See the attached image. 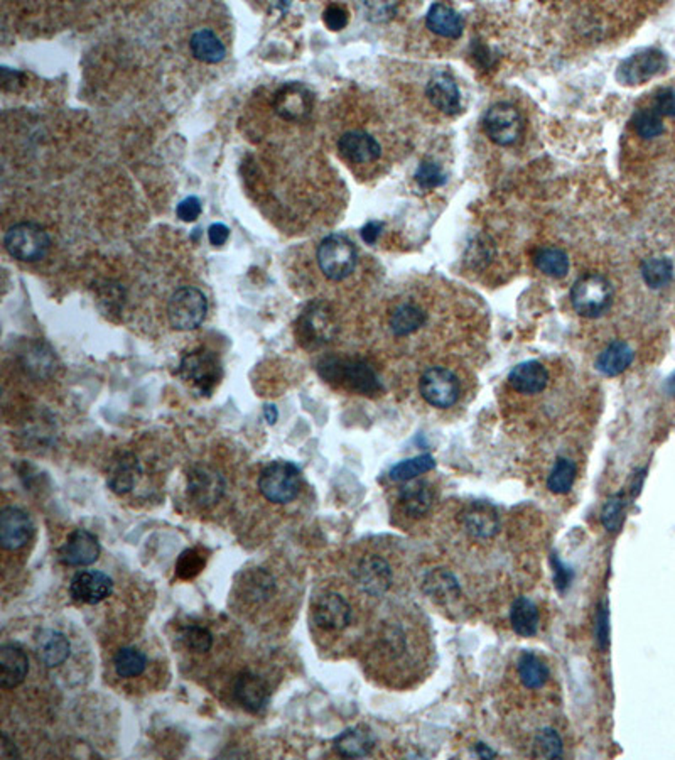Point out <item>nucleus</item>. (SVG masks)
<instances>
[{
  "label": "nucleus",
  "mask_w": 675,
  "mask_h": 760,
  "mask_svg": "<svg viewBox=\"0 0 675 760\" xmlns=\"http://www.w3.org/2000/svg\"><path fill=\"white\" fill-rule=\"evenodd\" d=\"M434 656L428 619L416 608H399L380 622L366 661L382 683L405 690L428 678Z\"/></svg>",
  "instance_id": "obj_1"
},
{
  "label": "nucleus",
  "mask_w": 675,
  "mask_h": 760,
  "mask_svg": "<svg viewBox=\"0 0 675 760\" xmlns=\"http://www.w3.org/2000/svg\"><path fill=\"white\" fill-rule=\"evenodd\" d=\"M502 695L506 717L558 709V678L546 657L522 651L506 668Z\"/></svg>",
  "instance_id": "obj_2"
},
{
  "label": "nucleus",
  "mask_w": 675,
  "mask_h": 760,
  "mask_svg": "<svg viewBox=\"0 0 675 760\" xmlns=\"http://www.w3.org/2000/svg\"><path fill=\"white\" fill-rule=\"evenodd\" d=\"M506 722L515 748L523 755L532 759H560L566 755V740L558 709L508 715Z\"/></svg>",
  "instance_id": "obj_3"
},
{
  "label": "nucleus",
  "mask_w": 675,
  "mask_h": 760,
  "mask_svg": "<svg viewBox=\"0 0 675 760\" xmlns=\"http://www.w3.org/2000/svg\"><path fill=\"white\" fill-rule=\"evenodd\" d=\"M319 374L326 382L360 396H378L382 384L375 371L360 359L326 357L319 361Z\"/></svg>",
  "instance_id": "obj_4"
},
{
  "label": "nucleus",
  "mask_w": 675,
  "mask_h": 760,
  "mask_svg": "<svg viewBox=\"0 0 675 760\" xmlns=\"http://www.w3.org/2000/svg\"><path fill=\"white\" fill-rule=\"evenodd\" d=\"M358 622L355 602L337 590L321 593L312 604V624L329 637L341 639L353 631Z\"/></svg>",
  "instance_id": "obj_5"
},
{
  "label": "nucleus",
  "mask_w": 675,
  "mask_h": 760,
  "mask_svg": "<svg viewBox=\"0 0 675 760\" xmlns=\"http://www.w3.org/2000/svg\"><path fill=\"white\" fill-rule=\"evenodd\" d=\"M356 590L370 600H380L392 592L397 583L395 569L384 554L366 553L358 558L351 569Z\"/></svg>",
  "instance_id": "obj_6"
},
{
  "label": "nucleus",
  "mask_w": 675,
  "mask_h": 760,
  "mask_svg": "<svg viewBox=\"0 0 675 760\" xmlns=\"http://www.w3.org/2000/svg\"><path fill=\"white\" fill-rule=\"evenodd\" d=\"M316 260L326 279L338 283L345 281L355 272L358 264V252L348 237L333 233L318 245Z\"/></svg>",
  "instance_id": "obj_7"
},
{
  "label": "nucleus",
  "mask_w": 675,
  "mask_h": 760,
  "mask_svg": "<svg viewBox=\"0 0 675 760\" xmlns=\"http://www.w3.org/2000/svg\"><path fill=\"white\" fill-rule=\"evenodd\" d=\"M338 333V323L331 308L323 301H312L299 314L296 335L302 347L319 348Z\"/></svg>",
  "instance_id": "obj_8"
},
{
  "label": "nucleus",
  "mask_w": 675,
  "mask_h": 760,
  "mask_svg": "<svg viewBox=\"0 0 675 760\" xmlns=\"http://www.w3.org/2000/svg\"><path fill=\"white\" fill-rule=\"evenodd\" d=\"M4 245L11 258L21 262H36L46 258L51 247V239L40 223L21 221L5 232Z\"/></svg>",
  "instance_id": "obj_9"
},
{
  "label": "nucleus",
  "mask_w": 675,
  "mask_h": 760,
  "mask_svg": "<svg viewBox=\"0 0 675 760\" xmlns=\"http://www.w3.org/2000/svg\"><path fill=\"white\" fill-rule=\"evenodd\" d=\"M208 313V299L195 286H182L172 293L168 303L169 323L180 332L201 326Z\"/></svg>",
  "instance_id": "obj_10"
},
{
  "label": "nucleus",
  "mask_w": 675,
  "mask_h": 760,
  "mask_svg": "<svg viewBox=\"0 0 675 760\" xmlns=\"http://www.w3.org/2000/svg\"><path fill=\"white\" fill-rule=\"evenodd\" d=\"M613 301L610 281L599 274H586L571 289L572 308L585 318H597L608 310Z\"/></svg>",
  "instance_id": "obj_11"
},
{
  "label": "nucleus",
  "mask_w": 675,
  "mask_h": 760,
  "mask_svg": "<svg viewBox=\"0 0 675 760\" xmlns=\"http://www.w3.org/2000/svg\"><path fill=\"white\" fill-rule=\"evenodd\" d=\"M260 493L273 503L292 502L301 490V472L291 462L267 464L259 477Z\"/></svg>",
  "instance_id": "obj_12"
},
{
  "label": "nucleus",
  "mask_w": 675,
  "mask_h": 760,
  "mask_svg": "<svg viewBox=\"0 0 675 760\" xmlns=\"http://www.w3.org/2000/svg\"><path fill=\"white\" fill-rule=\"evenodd\" d=\"M419 394L429 406L436 409H449L461 399V382L449 369L430 367L421 375Z\"/></svg>",
  "instance_id": "obj_13"
},
{
  "label": "nucleus",
  "mask_w": 675,
  "mask_h": 760,
  "mask_svg": "<svg viewBox=\"0 0 675 760\" xmlns=\"http://www.w3.org/2000/svg\"><path fill=\"white\" fill-rule=\"evenodd\" d=\"M483 129L495 144L513 145L523 136L525 122L515 105L498 102L492 105L483 117Z\"/></svg>",
  "instance_id": "obj_14"
},
{
  "label": "nucleus",
  "mask_w": 675,
  "mask_h": 760,
  "mask_svg": "<svg viewBox=\"0 0 675 760\" xmlns=\"http://www.w3.org/2000/svg\"><path fill=\"white\" fill-rule=\"evenodd\" d=\"M182 380L191 382L201 392L209 396L221 379V363L218 357L207 350L188 353L180 363Z\"/></svg>",
  "instance_id": "obj_15"
},
{
  "label": "nucleus",
  "mask_w": 675,
  "mask_h": 760,
  "mask_svg": "<svg viewBox=\"0 0 675 760\" xmlns=\"http://www.w3.org/2000/svg\"><path fill=\"white\" fill-rule=\"evenodd\" d=\"M422 592L428 595L429 598L441 605L446 610H463L465 598H463V586L456 578L455 573H451L446 568H432L424 573Z\"/></svg>",
  "instance_id": "obj_16"
},
{
  "label": "nucleus",
  "mask_w": 675,
  "mask_h": 760,
  "mask_svg": "<svg viewBox=\"0 0 675 760\" xmlns=\"http://www.w3.org/2000/svg\"><path fill=\"white\" fill-rule=\"evenodd\" d=\"M273 108L286 122L299 124L311 116L312 95L302 83L291 81L273 93Z\"/></svg>",
  "instance_id": "obj_17"
},
{
  "label": "nucleus",
  "mask_w": 675,
  "mask_h": 760,
  "mask_svg": "<svg viewBox=\"0 0 675 760\" xmlns=\"http://www.w3.org/2000/svg\"><path fill=\"white\" fill-rule=\"evenodd\" d=\"M436 487L432 482L424 478H414L409 482H403V487L399 492L397 505L403 516L419 521L428 516L429 512L436 505Z\"/></svg>",
  "instance_id": "obj_18"
},
{
  "label": "nucleus",
  "mask_w": 675,
  "mask_h": 760,
  "mask_svg": "<svg viewBox=\"0 0 675 760\" xmlns=\"http://www.w3.org/2000/svg\"><path fill=\"white\" fill-rule=\"evenodd\" d=\"M667 68V58L661 50L649 48L624 60L618 68V80L624 85H642L661 75Z\"/></svg>",
  "instance_id": "obj_19"
},
{
  "label": "nucleus",
  "mask_w": 675,
  "mask_h": 760,
  "mask_svg": "<svg viewBox=\"0 0 675 760\" xmlns=\"http://www.w3.org/2000/svg\"><path fill=\"white\" fill-rule=\"evenodd\" d=\"M114 593V580L104 571H79L69 583V595L75 602L97 605Z\"/></svg>",
  "instance_id": "obj_20"
},
{
  "label": "nucleus",
  "mask_w": 675,
  "mask_h": 760,
  "mask_svg": "<svg viewBox=\"0 0 675 760\" xmlns=\"http://www.w3.org/2000/svg\"><path fill=\"white\" fill-rule=\"evenodd\" d=\"M225 492V480L220 474L207 466H195L188 475V497L201 509L218 502Z\"/></svg>",
  "instance_id": "obj_21"
},
{
  "label": "nucleus",
  "mask_w": 675,
  "mask_h": 760,
  "mask_svg": "<svg viewBox=\"0 0 675 760\" xmlns=\"http://www.w3.org/2000/svg\"><path fill=\"white\" fill-rule=\"evenodd\" d=\"M338 151L351 164H370L375 163L382 155L377 139L365 130L345 132L338 139Z\"/></svg>",
  "instance_id": "obj_22"
},
{
  "label": "nucleus",
  "mask_w": 675,
  "mask_h": 760,
  "mask_svg": "<svg viewBox=\"0 0 675 760\" xmlns=\"http://www.w3.org/2000/svg\"><path fill=\"white\" fill-rule=\"evenodd\" d=\"M461 524L475 541H490L500 530V517L490 503L475 502L465 509Z\"/></svg>",
  "instance_id": "obj_23"
},
{
  "label": "nucleus",
  "mask_w": 675,
  "mask_h": 760,
  "mask_svg": "<svg viewBox=\"0 0 675 760\" xmlns=\"http://www.w3.org/2000/svg\"><path fill=\"white\" fill-rule=\"evenodd\" d=\"M100 556V542L87 529H77L69 534L60 551V559L68 567H88Z\"/></svg>",
  "instance_id": "obj_24"
},
{
  "label": "nucleus",
  "mask_w": 675,
  "mask_h": 760,
  "mask_svg": "<svg viewBox=\"0 0 675 760\" xmlns=\"http://www.w3.org/2000/svg\"><path fill=\"white\" fill-rule=\"evenodd\" d=\"M32 534V522L24 511L5 507L0 514V542L7 551H17L26 546Z\"/></svg>",
  "instance_id": "obj_25"
},
{
  "label": "nucleus",
  "mask_w": 675,
  "mask_h": 760,
  "mask_svg": "<svg viewBox=\"0 0 675 760\" xmlns=\"http://www.w3.org/2000/svg\"><path fill=\"white\" fill-rule=\"evenodd\" d=\"M275 592H277L275 580L273 575L264 568H255L244 573L242 581L238 583V596H242V600L247 605H264L271 602Z\"/></svg>",
  "instance_id": "obj_26"
},
{
  "label": "nucleus",
  "mask_w": 675,
  "mask_h": 760,
  "mask_svg": "<svg viewBox=\"0 0 675 760\" xmlns=\"http://www.w3.org/2000/svg\"><path fill=\"white\" fill-rule=\"evenodd\" d=\"M190 52L198 61L217 65L225 60L228 50L225 39L213 27L199 26L193 29L190 36Z\"/></svg>",
  "instance_id": "obj_27"
},
{
  "label": "nucleus",
  "mask_w": 675,
  "mask_h": 760,
  "mask_svg": "<svg viewBox=\"0 0 675 760\" xmlns=\"http://www.w3.org/2000/svg\"><path fill=\"white\" fill-rule=\"evenodd\" d=\"M508 384L519 394L535 396L544 392L549 386V372L541 361H523L512 369Z\"/></svg>",
  "instance_id": "obj_28"
},
{
  "label": "nucleus",
  "mask_w": 675,
  "mask_h": 760,
  "mask_svg": "<svg viewBox=\"0 0 675 760\" xmlns=\"http://www.w3.org/2000/svg\"><path fill=\"white\" fill-rule=\"evenodd\" d=\"M29 672L27 654L15 644L0 647V688L14 690L26 681Z\"/></svg>",
  "instance_id": "obj_29"
},
{
  "label": "nucleus",
  "mask_w": 675,
  "mask_h": 760,
  "mask_svg": "<svg viewBox=\"0 0 675 760\" xmlns=\"http://www.w3.org/2000/svg\"><path fill=\"white\" fill-rule=\"evenodd\" d=\"M235 699L250 713H259L269 703V688L254 672H242L234 686Z\"/></svg>",
  "instance_id": "obj_30"
},
{
  "label": "nucleus",
  "mask_w": 675,
  "mask_h": 760,
  "mask_svg": "<svg viewBox=\"0 0 675 760\" xmlns=\"http://www.w3.org/2000/svg\"><path fill=\"white\" fill-rule=\"evenodd\" d=\"M426 95L430 104L448 116H455L461 110V95L458 85L448 73H438L436 77L430 78L426 87Z\"/></svg>",
  "instance_id": "obj_31"
},
{
  "label": "nucleus",
  "mask_w": 675,
  "mask_h": 760,
  "mask_svg": "<svg viewBox=\"0 0 675 760\" xmlns=\"http://www.w3.org/2000/svg\"><path fill=\"white\" fill-rule=\"evenodd\" d=\"M71 644L65 633L61 632L46 629L41 631L36 637V652L41 662L48 668H56L63 664L69 657Z\"/></svg>",
  "instance_id": "obj_32"
},
{
  "label": "nucleus",
  "mask_w": 675,
  "mask_h": 760,
  "mask_svg": "<svg viewBox=\"0 0 675 760\" xmlns=\"http://www.w3.org/2000/svg\"><path fill=\"white\" fill-rule=\"evenodd\" d=\"M510 625L520 637H533L541 627V610L527 596H517L510 606Z\"/></svg>",
  "instance_id": "obj_33"
},
{
  "label": "nucleus",
  "mask_w": 675,
  "mask_h": 760,
  "mask_svg": "<svg viewBox=\"0 0 675 760\" xmlns=\"http://www.w3.org/2000/svg\"><path fill=\"white\" fill-rule=\"evenodd\" d=\"M374 747H375V737L365 727L350 728L337 737L335 740L338 754L347 759L366 757L372 754Z\"/></svg>",
  "instance_id": "obj_34"
},
{
  "label": "nucleus",
  "mask_w": 675,
  "mask_h": 760,
  "mask_svg": "<svg viewBox=\"0 0 675 760\" xmlns=\"http://www.w3.org/2000/svg\"><path fill=\"white\" fill-rule=\"evenodd\" d=\"M633 359H635L633 348L624 340H616V342H611L610 345L599 353L596 369L606 377H616V375L624 374V371L632 365Z\"/></svg>",
  "instance_id": "obj_35"
},
{
  "label": "nucleus",
  "mask_w": 675,
  "mask_h": 760,
  "mask_svg": "<svg viewBox=\"0 0 675 760\" xmlns=\"http://www.w3.org/2000/svg\"><path fill=\"white\" fill-rule=\"evenodd\" d=\"M426 24L429 29L442 38L456 39L463 34V19L453 7L444 4L430 5Z\"/></svg>",
  "instance_id": "obj_36"
},
{
  "label": "nucleus",
  "mask_w": 675,
  "mask_h": 760,
  "mask_svg": "<svg viewBox=\"0 0 675 760\" xmlns=\"http://www.w3.org/2000/svg\"><path fill=\"white\" fill-rule=\"evenodd\" d=\"M139 474H141L139 460L132 453H125L112 466L110 475H108V487L116 493H127L134 489Z\"/></svg>",
  "instance_id": "obj_37"
},
{
  "label": "nucleus",
  "mask_w": 675,
  "mask_h": 760,
  "mask_svg": "<svg viewBox=\"0 0 675 760\" xmlns=\"http://www.w3.org/2000/svg\"><path fill=\"white\" fill-rule=\"evenodd\" d=\"M426 323V313L417 305L403 303L397 306L390 314V330L397 336H409L416 333L417 330Z\"/></svg>",
  "instance_id": "obj_38"
},
{
  "label": "nucleus",
  "mask_w": 675,
  "mask_h": 760,
  "mask_svg": "<svg viewBox=\"0 0 675 760\" xmlns=\"http://www.w3.org/2000/svg\"><path fill=\"white\" fill-rule=\"evenodd\" d=\"M578 464L569 456H558L547 475V489L556 495H566L574 487Z\"/></svg>",
  "instance_id": "obj_39"
},
{
  "label": "nucleus",
  "mask_w": 675,
  "mask_h": 760,
  "mask_svg": "<svg viewBox=\"0 0 675 760\" xmlns=\"http://www.w3.org/2000/svg\"><path fill=\"white\" fill-rule=\"evenodd\" d=\"M114 668L118 678H124V680L139 678L147 668V656L137 647H122L114 657Z\"/></svg>",
  "instance_id": "obj_40"
},
{
  "label": "nucleus",
  "mask_w": 675,
  "mask_h": 760,
  "mask_svg": "<svg viewBox=\"0 0 675 760\" xmlns=\"http://www.w3.org/2000/svg\"><path fill=\"white\" fill-rule=\"evenodd\" d=\"M533 262L537 269L550 277H564L569 272V258L556 247H544L535 252Z\"/></svg>",
  "instance_id": "obj_41"
},
{
  "label": "nucleus",
  "mask_w": 675,
  "mask_h": 760,
  "mask_svg": "<svg viewBox=\"0 0 675 760\" xmlns=\"http://www.w3.org/2000/svg\"><path fill=\"white\" fill-rule=\"evenodd\" d=\"M642 277L652 289H662L674 277V266L670 258H650L642 262Z\"/></svg>",
  "instance_id": "obj_42"
},
{
  "label": "nucleus",
  "mask_w": 675,
  "mask_h": 760,
  "mask_svg": "<svg viewBox=\"0 0 675 760\" xmlns=\"http://www.w3.org/2000/svg\"><path fill=\"white\" fill-rule=\"evenodd\" d=\"M434 466H436V460L430 455H419L416 458L395 464L390 470V480L403 483V482L426 475Z\"/></svg>",
  "instance_id": "obj_43"
},
{
  "label": "nucleus",
  "mask_w": 675,
  "mask_h": 760,
  "mask_svg": "<svg viewBox=\"0 0 675 760\" xmlns=\"http://www.w3.org/2000/svg\"><path fill=\"white\" fill-rule=\"evenodd\" d=\"M632 127L636 134L643 139H655L665 132L662 116L652 107V108H640L632 117Z\"/></svg>",
  "instance_id": "obj_44"
},
{
  "label": "nucleus",
  "mask_w": 675,
  "mask_h": 760,
  "mask_svg": "<svg viewBox=\"0 0 675 760\" xmlns=\"http://www.w3.org/2000/svg\"><path fill=\"white\" fill-rule=\"evenodd\" d=\"M624 511H626V501L624 492L613 495L608 502L605 503L601 512V522L606 530L618 532L624 526Z\"/></svg>",
  "instance_id": "obj_45"
},
{
  "label": "nucleus",
  "mask_w": 675,
  "mask_h": 760,
  "mask_svg": "<svg viewBox=\"0 0 675 760\" xmlns=\"http://www.w3.org/2000/svg\"><path fill=\"white\" fill-rule=\"evenodd\" d=\"M207 565V558L199 549H186L176 563V575L181 580H193Z\"/></svg>",
  "instance_id": "obj_46"
},
{
  "label": "nucleus",
  "mask_w": 675,
  "mask_h": 760,
  "mask_svg": "<svg viewBox=\"0 0 675 760\" xmlns=\"http://www.w3.org/2000/svg\"><path fill=\"white\" fill-rule=\"evenodd\" d=\"M182 644L186 649L203 654L213 647V633L201 625H190L181 633Z\"/></svg>",
  "instance_id": "obj_47"
},
{
  "label": "nucleus",
  "mask_w": 675,
  "mask_h": 760,
  "mask_svg": "<svg viewBox=\"0 0 675 760\" xmlns=\"http://www.w3.org/2000/svg\"><path fill=\"white\" fill-rule=\"evenodd\" d=\"M416 181L421 188L432 190V188H438V186H442L446 183V174L442 173L439 164H436L432 161H422L416 171Z\"/></svg>",
  "instance_id": "obj_48"
},
{
  "label": "nucleus",
  "mask_w": 675,
  "mask_h": 760,
  "mask_svg": "<svg viewBox=\"0 0 675 760\" xmlns=\"http://www.w3.org/2000/svg\"><path fill=\"white\" fill-rule=\"evenodd\" d=\"M323 21L326 26L331 31H341L343 27L348 24V13L343 5L338 4H331L326 7L325 14H323Z\"/></svg>",
  "instance_id": "obj_49"
},
{
  "label": "nucleus",
  "mask_w": 675,
  "mask_h": 760,
  "mask_svg": "<svg viewBox=\"0 0 675 760\" xmlns=\"http://www.w3.org/2000/svg\"><path fill=\"white\" fill-rule=\"evenodd\" d=\"M653 108L662 117H675V89H662L655 93Z\"/></svg>",
  "instance_id": "obj_50"
},
{
  "label": "nucleus",
  "mask_w": 675,
  "mask_h": 760,
  "mask_svg": "<svg viewBox=\"0 0 675 760\" xmlns=\"http://www.w3.org/2000/svg\"><path fill=\"white\" fill-rule=\"evenodd\" d=\"M176 213L182 221H195L201 215V202L196 196H188L178 205Z\"/></svg>",
  "instance_id": "obj_51"
},
{
  "label": "nucleus",
  "mask_w": 675,
  "mask_h": 760,
  "mask_svg": "<svg viewBox=\"0 0 675 760\" xmlns=\"http://www.w3.org/2000/svg\"><path fill=\"white\" fill-rule=\"evenodd\" d=\"M597 644L601 645L603 651L608 649V608L606 605L601 608L597 615Z\"/></svg>",
  "instance_id": "obj_52"
},
{
  "label": "nucleus",
  "mask_w": 675,
  "mask_h": 760,
  "mask_svg": "<svg viewBox=\"0 0 675 760\" xmlns=\"http://www.w3.org/2000/svg\"><path fill=\"white\" fill-rule=\"evenodd\" d=\"M208 237L211 245L220 247V245L227 244V240H228V237H230V230H228V227H227V225H223V223H213V225L209 227Z\"/></svg>",
  "instance_id": "obj_53"
},
{
  "label": "nucleus",
  "mask_w": 675,
  "mask_h": 760,
  "mask_svg": "<svg viewBox=\"0 0 675 760\" xmlns=\"http://www.w3.org/2000/svg\"><path fill=\"white\" fill-rule=\"evenodd\" d=\"M382 229H384V225L380 221H368L364 229H362V239H364L366 244H375L378 237H380Z\"/></svg>",
  "instance_id": "obj_54"
},
{
  "label": "nucleus",
  "mask_w": 675,
  "mask_h": 760,
  "mask_svg": "<svg viewBox=\"0 0 675 760\" xmlns=\"http://www.w3.org/2000/svg\"><path fill=\"white\" fill-rule=\"evenodd\" d=\"M2 757L4 759H19L21 757V754L17 752V748L14 746L13 742H11V738L7 737V734H2Z\"/></svg>",
  "instance_id": "obj_55"
},
{
  "label": "nucleus",
  "mask_w": 675,
  "mask_h": 760,
  "mask_svg": "<svg viewBox=\"0 0 675 760\" xmlns=\"http://www.w3.org/2000/svg\"><path fill=\"white\" fill-rule=\"evenodd\" d=\"M264 414H265V419H267V423H269V425H273V423L277 421V416H279V414H277V409H275L273 406H267Z\"/></svg>",
  "instance_id": "obj_56"
},
{
  "label": "nucleus",
  "mask_w": 675,
  "mask_h": 760,
  "mask_svg": "<svg viewBox=\"0 0 675 760\" xmlns=\"http://www.w3.org/2000/svg\"><path fill=\"white\" fill-rule=\"evenodd\" d=\"M667 392H669L670 398L675 399V374L667 380Z\"/></svg>",
  "instance_id": "obj_57"
}]
</instances>
